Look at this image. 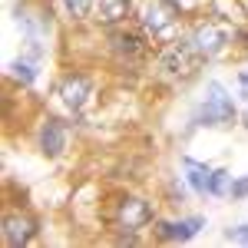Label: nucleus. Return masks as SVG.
Instances as JSON below:
<instances>
[{
  "label": "nucleus",
  "instance_id": "nucleus-1",
  "mask_svg": "<svg viewBox=\"0 0 248 248\" xmlns=\"http://www.w3.org/2000/svg\"><path fill=\"white\" fill-rule=\"evenodd\" d=\"M202 60H205L202 50H199L192 40H175V43H169V46L159 53V70H162L166 77L186 79L202 66Z\"/></svg>",
  "mask_w": 248,
  "mask_h": 248
},
{
  "label": "nucleus",
  "instance_id": "nucleus-2",
  "mask_svg": "<svg viewBox=\"0 0 248 248\" xmlns=\"http://www.w3.org/2000/svg\"><path fill=\"white\" fill-rule=\"evenodd\" d=\"M195 126H235V103L222 83H209L205 103L195 109Z\"/></svg>",
  "mask_w": 248,
  "mask_h": 248
},
{
  "label": "nucleus",
  "instance_id": "nucleus-3",
  "mask_svg": "<svg viewBox=\"0 0 248 248\" xmlns=\"http://www.w3.org/2000/svg\"><path fill=\"white\" fill-rule=\"evenodd\" d=\"M179 17V3L175 0H146V7H142V27L159 37V33H166L172 23Z\"/></svg>",
  "mask_w": 248,
  "mask_h": 248
},
{
  "label": "nucleus",
  "instance_id": "nucleus-4",
  "mask_svg": "<svg viewBox=\"0 0 248 248\" xmlns=\"http://www.w3.org/2000/svg\"><path fill=\"white\" fill-rule=\"evenodd\" d=\"M192 43L202 50V57H218V53L225 50V43H229V30H225L222 23H215V20H205V23L195 27Z\"/></svg>",
  "mask_w": 248,
  "mask_h": 248
},
{
  "label": "nucleus",
  "instance_id": "nucleus-5",
  "mask_svg": "<svg viewBox=\"0 0 248 248\" xmlns=\"http://www.w3.org/2000/svg\"><path fill=\"white\" fill-rule=\"evenodd\" d=\"M37 235V222L30 218V215H7L3 218V242H7V248H23L30 238Z\"/></svg>",
  "mask_w": 248,
  "mask_h": 248
},
{
  "label": "nucleus",
  "instance_id": "nucleus-6",
  "mask_svg": "<svg viewBox=\"0 0 248 248\" xmlns=\"http://www.w3.org/2000/svg\"><path fill=\"white\" fill-rule=\"evenodd\" d=\"M149 218H153L149 202H142V199H123V202H119V229L139 232Z\"/></svg>",
  "mask_w": 248,
  "mask_h": 248
},
{
  "label": "nucleus",
  "instance_id": "nucleus-7",
  "mask_svg": "<svg viewBox=\"0 0 248 248\" xmlns=\"http://www.w3.org/2000/svg\"><path fill=\"white\" fill-rule=\"evenodd\" d=\"M90 90H93V86H90V79L83 77V73H70V77L60 83V99H63V103L77 113V109H83V106H86Z\"/></svg>",
  "mask_w": 248,
  "mask_h": 248
},
{
  "label": "nucleus",
  "instance_id": "nucleus-8",
  "mask_svg": "<svg viewBox=\"0 0 248 248\" xmlns=\"http://www.w3.org/2000/svg\"><path fill=\"white\" fill-rule=\"evenodd\" d=\"M205 225L202 215H192V218H182V222H159V238L162 242H189L199 235V229Z\"/></svg>",
  "mask_w": 248,
  "mask_h": 248
},
{
  "label": "nucleus",
  "instance_id": "nucleus-9",
  "mask_svg": "<svg viewBox=\"0 0 248 248\" xmlns=\"http://www.w3.org/2000/svg\"><path fill=\"white\" fill-rule=\"evenodd\" d=\"M109 43H113L116 57H142L146 53V40L136 30H113L109 33Z\"/></svg>",
  "mask_w": 248,
  "mask_h": 248
},
{
  "label": "nucleus",
  "instance_id": "nucleus-10",
  "mask_svg": "<svg viewBox=\"0 0 248 248\" xmlns=\"http://www.w3.org/2000/svg\"><path fill=\"white\" fill-rule=\"evenodd\" d=\"M40 149L46 155H60L66 149V133H63L60 119H46V123L40 126Z\"/></svg>",
  "mask_w": 248,
  "mask_h": 248
},
{
  "label": "nucleus",
  "instance_id": "nucleus-11",
  "mask_svg": "<svg viewBox=\"0 0 248 248\" xmlns=\"http://www.w3.org/2000/svg\"><path fill=\"white\" fill-rule=\"evenodd\" d=\"M182 166H186V179H189L192 192H199V195H209V179H212V169L209 166H202V162H195V159H182Z\"/></svg>",
  "mask_w": 248,
  "mask_h": 248
},
{
  "label": "nucleus",
  "instance_id": "nucleus-12",
  "mask_svg": "<svg viewBox=\"0 0 248 248\" xmlns=\"http://www.w3.org/2000/svg\"><path fill=\"white\" fill-rule=\"evenodd\" d=\"M129 17V0H99V20L103 23H123Z\"/></svg>",
  "mask_w": 248,
  "mask_h": 248
},
{
  "label": "nucleus",
  "instance_id": "nucleus-13",
  "mask_svg": "<svg viewBox=\"0 0 248 248\" xmlns=\"http://www.w3.org/2000/svg\"><path fill=\"white\" fill-rule=\"evenodd\" d=\"M60 7L70 20H86L93 10V0H60Z\"/></svg>",
  "mask_w": 248,
  "mask_h": 248
},
{
  "label": "nucleus",
  "instance_id": "nucleus-14",
  "mask_svg": "<svg viewBox=\"0 0 248 248\" xmlns=\"http://www.w3.org/2000/svg\"><path fill=\"white\" fill-rule=\"evenodd\" d=\"M10 77H14V79H20V83H27V86H30V83L37 79V70H33V66H30L27 60H14V63H10Z\"/></svg>",
  "mask_w": 248,
  "mask_h": 248
},
{
  "label": "nucleus",
  "instance_id": "nucleus-15",
  "mask_svg": "<svg viewBox=\"0 0 248 248\" xmlns=\"http://www.w3.org/2000/svg\"><path fill=\"white\" fill-rule=\"evenodd\" d=\"M232 186H229V172L225 169H215L209 179V195H225Z\"/></svg>",
  "mask_w": 248,
  "mask_h": 248
},
{
  "label": "nucleus",
  "instance_id": "nucleus-16",
  "mask_svg": "<svg viewBox=\"0 0 248 248\" xmlns=\"http://www.w3.org/2000/svg\"><path fill=\"white\" fill-rule=\"evenodd\" d=\"M229 242H238V245H248V225H235V229L225 232Z\"/></svg>",
  "mask_w": 248,
  "mask_h": 248
},
{
  "label": "nucleus",
  "instance_id": "nucleus-17",
  "mask_svg": "<svg viewBox=\"0 0 248 248\" xmlns=\"http://www.w3.org/2000/svg\"><path fill=\"white\" fill-rule=\"evenodd\" d=\"M229 195L235 199V202H238V199H248V175H245V179H238V182H232Z\"/></svg>",
  "mask_w": 248,
  "mask_h": 248
},
{
  "label": "nucleus",
  "instance_id": "nucleus-18",
  "mask_svg": "<svg viewBox=\"0 0 248 248\" xmlns=\"http://www.w3.org/2000/svg\"><path fill=\"white\" fill-rule=\"evenodd\" d=\"M242 10H245V14H248V0H242Z\"/></svg>",
  "mask_w": 248,
  "mask_h": 248
},
{
  "label": "nucleus",
  "instance_id": "nucleus-19",
  "mask_svg": "<svg viewBox=\"0 0 248 248\" xmlns=\"http://www.w3.org/2000/svg\"><path fill=\"white\" fill-rule=\"evenodd\" d=\"M245 126H248V113H245Z\"/></svg>",
  "mask_w": 248,
  "mask_h": 248
}]
</instances>
